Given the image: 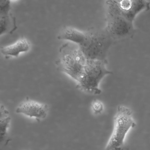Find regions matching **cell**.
Segmentation results:
<instances>
[{"label": "cell", "instance_id": "cell-1", "mask_svg": "<svg viewBox=\"0 0 150 150\" xmlns=\"http://www.w3.org/2000/svg\"><path fill=\"white\" fill-rule=\"evenodd\" d=\"M86 62L87 59L77 45L67 42L60 47L58 68L76 83L83 74Z\"/></svg>", "mask_w": 150, "mask_h": 150}, {"label": "cell", "instance_id": "cell-2", "mask_svg": "<svg viewBox=\"0 0 150 150\" xmlns=\"http://www.w3.org/2000/svg\"><path fill=\"white\" fill-rule=\"evenodd\" d=\"M136 126L131 109L125 106H119L114 118L112 132L104 150H126L127 135Z\"/></svg>", "mask_w": 150, "mask_h": 150}, {"label": "cell", "instance_id": "cell-3", "mask_svg": "<svg viewBox=\"0 0 150 150\" xmlns=\"http://www.w3.org/2000/svg\"><path fill=\"white\" fill-rule=\"evenodd\" d=\"M107 61L88 60L77 86L82 91L93 95L101 93L100 85L103 79L112 72L107 67Z\"/></svg>", "mask_w": 150, "mask_h": 150}, {"label": "cell", "instance_id": "cell-4", "mask_svg": "<svg viewBox=\"0 0 150 150\" xmlns=\"http://www.w3.org/2000/svg\"><path fill=\"white\" fill-rule=\"evenodd\" d=\"M79 47L88 60L107 61V56L113 41L105 31L90 30Z\"/></svg>", "mask_w": 150, "mask_h": 150}, {"label": "cell", "instance_id": "cell-5", "mask_svg": "<svg viewBox=\"0 0 150 150\" xmlns=\"http://www.w3.org/2000/svg\"><path fill=\"white\" fill-rule=\"evenodd\" d=\"M105 32L114 42L132 37L134 29L133 23L117 15L108 23Z\"/></svg>", "mask_w": 150, "mask_h": 150}, {"label": "cell", "instance_id": "cell-6", "mask_svg": "<svg viewBox=\"0 0 150 150\" xmlns=\"http://www.w3.org/2000/svg\"><path fill=\"white\" fill-rule=\"evenodd\" d=\"M49 109L48 105L46 103L27 99L19 104L16 112L40 121L47 117Z\"/></svg>", "mask_w": 150, "mask_h": 150}, {"label": "cell", "instance_id": "cell-7", "mask_svg": "<svg viewBox=\"0 0 150 150\" xmlns=\"http://www.w3.org/2000/svg\"><path fill=\"white\" fill-rule=\"evenodd\" d=\"M119 15L133 23L138 14L149 9L147 0H120L117 5Z\"/></svg>", "mask_w": 150, "mask_h": 150}, {"label": "cell", "instance_id": "cell-8", "mask_svg": "<svg viewBox=\"0 0 150 150\" xmlns=\"http://www.w3.org/2000/svg\"><path fill=\"white\" fill-rule=\"evenodd\" d=\"M86 35V32L82 31L73 27H66L60 32L58 35V39L73 43L79 47L83 42Z\"/></svg>", "mask_w": 150, "mask_h": 150}, {"label": "cell", "instance_id": "cell-9", "mask_svg": "<svg viewBox=\"0 0 150 150\" xmlns=\"http://www.w3.org/2000/svg\"><path fill=\"white\" fill-rule=\"evenodd\" d=\"M31 48V44L25 38H21L14 44L1 47V52L6 57H17L21 53L29 52Z\"/></svg>", "mask_w": 150, "mask_h": 150}, {"label": "cell", "instance_id": "cell-10", "mask_svg": "<svg viewBox=\"0 0 150 150\" xmlns=\"http://www.w3.org/2000/svg\"><path fill=\"white\" fill-rule=\"evenodd\" d=\"M10 121V116L0 120V146L7 145L10 140L8 133Z\"/></svg>", "mask_w": 150, "mask_h": 150}, {"label": "cell", "instance_id": "cell-11", "mask_svg": "<svg viewBox=\"0 0 150 150\" xmlns=\"http://www.w3.org/2000/svg\"><path fill=\"white\" fill-rule=\"evenodd\" d=\"M11 23L9 16H0V36L11 30Z\"/></svg>", "mask_w": 150, "mask_h": 150}, {"label": "cell", "instance_id": "cell-12", "mask_svg": "<svg viewBox=\"0 0 150 150\" xmlns=\"http://www.w3.org/2000/svg\"><path fill=\"white\" fill-rule=\"evenodd\" d=\"M10 8V0H0V16H8Z\"/></svg>", "mask_w": 150, "mask_h": 150}, {"label": "cell", "instance_id": "cell-13", "mask_svg": "<svg viewBox=\"0 0 150 150\" xmlns=\"http://www.w3.org/2000/svg\"><path fill=\"white\" fill-rule=\"evenodd\" d=\"M91 109L95 115L100 114L104 111V104L100 100H95L92 102Z\"/></svg>", "mask_w": 150, "mask_h": 150}, {"label": "cell", "instance_id": "cell-14", "mask_svg": "<svg viewBox=\"0 0 150 150\" xmlns=\"http://www.w3.org/2000/svg\"><path fill=\"white\" fill-rule=\"evenodd\" d=\"M9 112L2 105H0V120L8 117Z\"/></svg>", "mask_w": 150, "mask_h": 150}, {"label": "cell", "instance_id": "cell-15", "mask_svg": "<svg viewBox=\"0 0 150 150\" xmlns=\"http://www.w3.org/2000/svg\"><path fill=\"white\" fill-rule=\"evenodd\" d=\"M10 1H16V0H10Z\"/></svg>", "mask_w": 150, "mask_h": 150}]
</instances>
